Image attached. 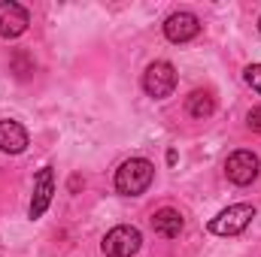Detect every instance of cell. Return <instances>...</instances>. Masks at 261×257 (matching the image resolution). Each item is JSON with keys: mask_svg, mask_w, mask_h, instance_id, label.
I'll return each mask as SVG.
<instances>
[{"mask_svg": "<svg viewBox=\"0 0 261 257\" xmlns=\"http://www.w3.org/2000/svg\"><path fill=\"white\" fill-rule=\"evenodd\" d=\"M246 124H249V130H252V133H261V106L249 109V115H246Z\"/></svg>", "mask_w": 261, "mask_h": 257, "instance_id": "cell-13", "label": "cell"}, {"mask_svg": "<svg viewBox=\"0 0 261 257\" xmlns=\"http://www.w3.org/2000/svg\"><path fill=\"white\" fill-rule=\"evenodd\" d=\"M152 179H155L152 160H146V157H130V160H125V164L116 170V191L125 194V197H140V194L152 185Z\"/></svg>", "mask_w": 261, "mask_h": 257, "instance_id": "cell-1", "label": "cell"}, {"mask_svg": "<svg viewBox=\"0 0 261 257\" xmlns=\"http://www.w3.org/2000/svg\"><path fill=\"white\" fill-rule=\"evenodd\" d=\"M258 30H261V18H258Z\"/></svg>", "mask_w": 261, "mask_h": 257, "instance_id": "cell-14", "label": "cell"}, {"mask_svg": "<svg viewBox=\"0 0 261 257\" xmlns=\"http://www.w3.org/2000/svg\"><path fill=\"white\" fill-rule=\"evenodd\" d=\"M140 245H143V236H140V230L130 227V224L113 227V230L103 236V242H100V248H103L107 257H134L140 251Z\"/></svg>", "mask_w": 261, "mask_h": 257, "instance_id": "cell-4", "label": "cell"}, {"mask_svg": "<svg viewBox=\"0 0 261 257\" xmlns=\"http://www.w3.org/2000/svg\"><path fill=\"white\" fill-rule=\"evenodd\" d=\"M197 34H200V21H197L195 12H173V15H167V21H164V37H167L170 43H176V46L192 43Z\"/></svg>", "mask_w": 261, "mask_h": 257, "instance_id": "cell-7", "label": "cell"}, {"mask_svg": "<svg viewBox=\"0 0 261 257\" xmlns=\"http://www.w3.org/2000/svg\"><path fill=\"white\" fill-rule=\"evenodd\" d=\"M173 88H176V70H173L170 61H155V64L146 67V73H143V91L149 97L164 100V97L173 94Z\"/></svg>", "mask_w": 261, "mask_h": 257, "instance_id": "cell-5", "label": "cell"}, {"mask_svg": "<svg viewBox=\"0 0 261 257\" xmlns=\"http://www.w3.org/2000/svg\"><path fill=\"white\" fill-rule=\"evenodd\" d=\"M31 24V12L15 3V0H3L0 3V40H15L28 30Z\"/></svg>", "mask_w": 261, "mask_h": 257, "instance_id": "cell-6", "label": "cell"}, {"mask_svg": "<svg viewBox=\"0 0 261 257\" xmlns=\"http://www.w3.org/2000/svg\"><path fill=\"white\" fill-rule=\"evenodd\" d=\"M152 230H155L158 236H164V239H176V236L182 233V215H179L176 209L164 206V209H158V212L152 215Z\"/></svg>", "mask_w": 261, "mask_h": 257, "instance_id": "cell-10", "label": "cell"}, {"mask_svg": "<svg viewBox=\"0 0 261 257\" xmlns=\"http://www.w3.org/2000/svg\"><path fill=\"white\" fill-rule=\"evenodd\" d=\"M52 194H55V173L52 167H43L37 173V182H34V200H31V218H43L49 203H52Z\"/></svg>", "mask_w": 261, "mask_h": 257, "instance_id": "cell-8", "label": "cell"}, {"mask_svg": "<svg viewBox=\"0 0 261 257\" xmlns=\"http://www.w3.org/2000/svg\"><path fill=\"white\" fill-rule=\"evenodd\" d=\"M186 109H189V115H192V118L206 121V118L216 112V100H213V94H210V91H192V94H189Z\"/></svg>", "mask_w": 261, "mask_h": 257, "instance_id": "cell-11", "label": "cell"}, {"mask_svg": "<svg viewBox=\"0 0 261 257\" xmlns=\"http://www.w3.org/2000/svg\"><path fill=\"white\" fill-rule=\"evenodd\" d=\"M243 79H246V85H249L252 91H258V94H261V64H252V67H246V73H243Z\"/></svg>", "mask_w": 261, "mask_h": 257, "instance_id": "cell-12", "label": "cell"}, {"mask_svg": "<svg viewBox=\"0 0 261 257\" xmlns=\"http://www.w3.org/2000/svg\"><path fill=\"white\" fill-rule=\"evenodd\" d=\"M28 148V130L18 121H0V151L6 154H21Z\"/></svg>", "mask_w": 261, "mask_h": 257, "instance_id": "cell-9", "label": "cell"}, {"mask_svg": "<svg viewBox=\"0 0 261 257\" xmlns=\"http://www.w3.org/2000/svg\"><path fill=\"white\" fill-rule=\"evenodd\" d=\"M225 173H228V179H231L234 185H240V188L252 185V182L258 179V173H261L258 154L249 151V148H237V151H231L228 160H225Z\"/></svg>", "mask_w": 261, "mask_h": 257, "instance_id": "cell-3", "label": "cell"}, {"mask_svg": "<svg viewBox=\"0 0 261 257\" xmlns=\"http://www.w3.org/2000/svg\"><path fill=\"white\" fill-rule=\"evenodd\" d=\"M252 218H255V206H249V203H234V206L222 209V212L210 221V233H216V236H237V233H243V230L252 224Z\"/></svg>", "mask_w": 261, "mask_h": 257, "instance_id": "cell-2", "label": "cell"}]
</instances>
